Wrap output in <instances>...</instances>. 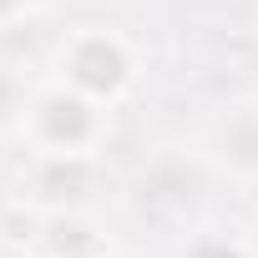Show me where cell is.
I'll return each instance as SVG.
<instances>
[{
    "label": "cell",
    "mask_w": 258,
    "mask_h": 258,
    "mask_svg": "<svg viewBox=\"0 0 258 258\" xmlns=\"http://www.w3.org/2000/svg\"><path fill=\"white\" fill-rule=\"evenodd\" d=\"M21 137L41 157H91L106 137V106L51 81L26 96L21 106Z\"/></svg>",
    "instance_id": "1"
},
{
    "label": "cell",
    "mask_w": 258,
    "mask_h": 258,
    "mask_svg": "<svg viewBox=\"0 0 258 258\" xmlns=\"http://www.w3.org/2000/svg\"><path fill=\"white\" fill-rule=\"evenodd\" d=\"M56 81L71 86V91H81V96H91V101H101V106H111V101H121L126 91H132L137 56H132V46H126L116 31L81 26L56 51Z\"/></svg>",
    "instance_id": "2"
},
{
    "label": "cell",
    "mask_w": 258,
    "mask_h": 258,
    "mask_svg": "<svg viewBox=\"0 0 258 258\" xmlns=\"http://www.w3.org/2000/svg\"><path fill=\"white\" fill-rule=\"evenodd\" d=\"M213 157L233 172V177H258V106H238L228 111L213 137H208Z\"/></svg>",
    "instance_id": "3"
},
{
    "label": "cell",
    "mask_w": 258,
    "mask_h": 258,
    "mask_svg": "<svg viewBox=\"0 0 258 258\" xmlns=\"http://www.w3.org/2000/svg\"><path fill=\"white\" fill-rule=\"evenodd\" d=\"M26 6H31V0H0V26L16 21V16H26Z\"/></svg>",
    "instance_id": "4"
}]
</instances>
